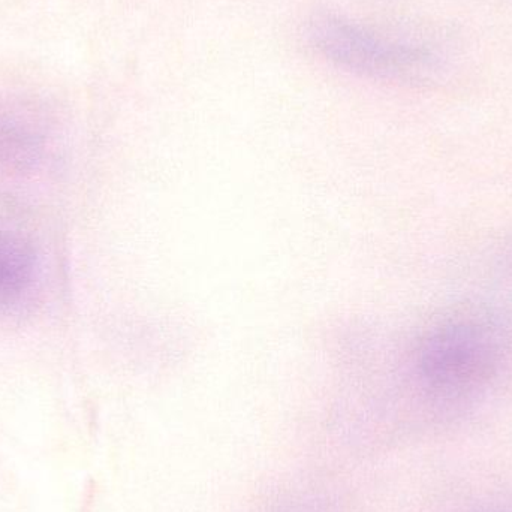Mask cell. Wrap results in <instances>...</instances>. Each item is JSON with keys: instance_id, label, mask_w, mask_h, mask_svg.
<instances>
[{"instance_id": "obj_1", "label": "cell", "mask_w": 512, "mask_h": 512, "mask_svg": "<svg viewBox=\"0 0 512 512\" xmlns=\"http://www.w3.org/2000/svg\"><path fill=\"white\" fill-rule=\"evenodd\" d=\"M501 342L475 319L445 322L421 343L417 370L427 393L441 402H462L483 390L498 372Z\"/></svg>"}, {"instance_id": "obj_5", "label": "cell", "mask_w": 512, "mask_h": 512, "mask_svg": "<svg viewBox=\"0 0 512 512\" xmlns=\"http://www.w3.org/2000/svg\"><path fill=\"white\" fill-rule=\"evenodd\" d=\"M484 512H512V511H505V510H490V511H484Z\"/></svg>"}, {"instance_id": "obj_2", "label": "cell", "mask_w": 512, "mask_h": 512, "mask_svg": "<svg viewBox=\"0 0 512 512\" xmlns=\"http://www.w3.org/2000/svg\"><path fill=\"white\" fill-rule=\"evenodd\" d=\"M307 39L328 62L366 77H414L433 63L432 53L421 45L382 38L339 15H316L307 26Z\"/></svg>"}, {"instance_id": "obj_4", "label": "cell", "mask_w": 512, "mask_h": 512, "mask_svg": "<svg viewBox=\"0 0 512 512\" xmlns=\"http://www.w3.org/2000/svg\"><path fill=\"white\" fill-rule=\"evenodd\" d=\"M268 512H327L319 504L307 501H289L274 507Z\"/></svg>"}, {"instance_id": "obj_3", "label": "cell", "mask_w": 512, "mask_h": 512, "mask_svg": "<svg viewBox=\"0 0 512 512\" xmlns=\"http://www.w3.org/2000/svg\"><path fill=\"white\" fill-rule=\"evenodd\" d=\"M35 273V254L24 240L0 233V301L12 300L27 288Z\"/></svg>"}]
</instances>
